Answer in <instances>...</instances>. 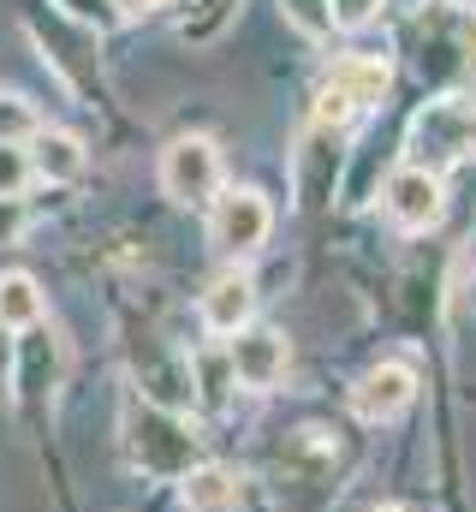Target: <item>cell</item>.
I'll return each instance as SVG.
<instances>
[{
  "mask_svg": "<svg viewBox=\"0 0 476 512\" xmlns=\"http://www.w3.org/2000/svg\"><path fill=\"white\" fill-rule=\"evenodd\" d=\"M131 453L143 471H161V477H185L191 471V453L197 441L179 429V417H167L161 405H137L131 411Z\"/></svg>",
  "mask_w": 476,
  "mask_h": 512,
  "instance_id": "cell-1",
  "label": "cell"
},
{
  "mask_svg": "<svg viewBox=\"0 0 476 512\" xmlns=\"http://www.w3.org/2000/svg\"><path fill=\"white\" fill-rule=\"evenodd\" d=\"M161 191L173 203H209L221 191V149L209 137H179L161 155Z\"/></svg>",
  "mask_w": 476,
  "mask_h": 512,
  "instance_id": "cell-2",
  "label": "cell"
},
{
  "mask_svg": "<svg viewBox=\"0 0 476 512\" xmlns=\"http://www.w3.org/2000/svg\"><path fill=\"white\" fill-rule=\"evenodd\" d=\"M381 209L405 227V233H423L441 221V173L435 167H399L381 191Z\"/></svg>",
  "mask_w": 476,
  "mask_h": 512,
  "instance_id": "cell-3",
  "label": "cell"
},
{
  "mask_svg": "<svg viewBox=\"0 0 476 512\" xmlns=\"http://www.w3.org/2000/svg\"><path fill=\"white\" fill-rule=\"evenodd\" d=\"M268 227H274V209H268L262 191H233V197H221V203H215V221H209L215 245L233 251V256L256 251V245L268 239Z\"/></svg>",
  "mask_w": 476,
  "mask_h": 512,
  "instance_id": "cell-4",
  "label": "cell"
},
{
  "mask_svg": "<svg viewBox=\"0 0 476 512\" xmlns=\"http://www.w3.org/2000/svg\"><path fill=\"white\" fill-rule=\"evenodd\" d=\"M476 137V114L465 102H435L423 120H417V155L423 161H411V167H429V155L435 161H453V155H465Z\"/></svg>",
  "mask_w": 476,
  "mask_h": 512,
  "instance_id": "cell-5",
  "label": "cell"
},
{
  "mask_svg": "<svg viewBox=\"0 0 476 512\" xmlns=\"http://www.w3.org/2000/svg\"><path fill=\"white\" fill-rule=\"evenodd\" d=\"M227 358H233V376L244 387H274L286 376V340L274 334V328H238L233 346H227Z\"/></svg>",
  "mask_w": 476,
  "mask_h": 512,
  "instance_id": "cell-6",
  "label": "cell"
},
{
  "mask_svg": "<svg viewBox=\"0 0 476 512\" xmlns=\"http://www.w3.org/2000/svg\"><path fill=\"white\" fill-rule=\"evenodd\" d=\"M411 399H417V376H411V364H375V370L357 382V393H352L357 417H369V423L399 417Z\"/></svg>",
  "mask_w": 476,
  "mask_h": 512,
  "instance_id": "cell-7",
  "label": "cell"
},
{
  "mask_svg": "<svg viewBox=\"0 0 476 512\" xmlns=\"http://www.w3.org/2000/svg\"><path fill=\"white\" fill-rule=\"evenodd\" d=\"M179 501H185V512H238L244 507V477L227 465H191L179 477Z\"/></svg>",
  "mask_w": 476,
  "mask_h": 512,
  "instance_id": "cell-8",
  "label": "cell"
},
{
  "mask_svg": "<svg viewBox=\"0 0 476 512\" xmlns=\"http://www.w3.org/2000/svg\"><path fill=\"white\" fill-rule=\"evenodd\" d=\"M387 84H393V66H387L381 54H352V60H340V66L328 72V90L346 96L352 114L357 108H375V102L387 96Z\"/></svg>",
  "mask_w": 476,
  "mask_h": 512,
  "instance_id": "cell-9",
  "label": "cell"
},
{
  "mask_svg": "<svg viewBox=\"0 0 476 512\" xmlns=\"http://www.w3.org/2000/svg\"><path fill=\"white\" fill-rule=\"evenodd\" d=\"M250 316H256V286H250L244 274H221V280L203 292V322H209L215 334L250 328Z\"/></svg>",
  "mask_w": 476,
  "mask_h": 512,
  "instance_id": "cell-10",
  "label": "cell"
},
{
  "mask_svg": "<svg viewBox=\"0 0 476 512\" xmlns=\"http://www.w3.org/2000/svg\"><path fill=\"white\" fill-rule=\"evenodd\" d=\"M30 167H36V179H48V185H72V179L84 173V143H78L72 131H36V137H30Z\"/></svg>",
  "mask_w": 476,
  "mask_h": 512,
  "instance_id": "cell-11",
  "label": "cell"
},
{
  "mask_svg": "<svg viewBox=\"0 0 476 512\" xmlns=\"http://www.w3.org/2000/svg\"><path fill=\"white\" fill-rule=\"evenodd\" d=\"M42 322V292H36V280L30 274H6L0 280V328L12 334V328H36Z\"/></svg>",
  "mask_w": 476,
  "mask_h": 512,
  "instance_id": "cell-12",
  "label": "cell"
},
{
  "mask_svg": "<svg viewBox=\"0 0 476 512\" xmlns=\"http://www.w3.org/2000/svg\"><path fill=\"white\" fill-rule=\"evenodd\" d=\"M30 179H36L30 149H24V143H0V197H18Z\"/></svg>",
  "mask_w": 476,
  "mask_h": 512,
  "instance_id": "cell-13",
  "label": "cell"
},
{
  "mask_svg": "<svg viewBox=\"0 0 476 512\" xmlns=\"http://www.w3.org/2000/svg\"><path fill=\"white\" fill-rule=\"evenodd\" d=\"M36 114H30V102L24 96H0V143H30L36 137Z\"/></svg>",
  "mask_w": 476,
  "mask_h": 512,
  "instance_id": "cell-14",
  "label": "cell"
},
{
  "mask_svg": "<svg viewBox=\"0 0 476 512\" xmlns=\"http://www.w3.org/2000/svg\"><path fill=\"white\" fill-rule=\"evenodd\" d=\"M197 382H203V405H221V399H227V382H238L233 358H227V352H221V358H197Z\"/></svg>",
  "mask_w": 476,
  "mask_h": 512,
  "instance_id": "cell-15",
  "label": "cell"
},
{
  "mask_svg": "<svg viewBox=\"0 0 476 512\" xmlns=\"http://www.w3.org/2000/svg\"><path fill=\"white\" fill-rule=\"evenodd\" d=\"M375 12H381V0H328V18H334L340 30H363Z\"/></svg>",
  "mask_w": 476,
  "mask_h": 512,
  "instance_id": "cell-16",
  "label": "cell"
},
{
  "mask_svg": "<svg viewBox=\"0 0 476 512\" xmlns=\"http://www.w3.org/2000/svg\"><path fill=\"white\" fill-rule=\"evenodd\" d=\"M286 12H292V24L298 30H310V36H322L334 18H328V0H286Z\"/></svg>",
  "mask_w": 476,
  "mask_h": 512,
  "instance_id": "cell-17",
  "label": "cell"
},
{
  "mask_svg": "<svg viewBox=\"0 0 476 512\" xmlns=\"http://www.w3.org/2000/svg\"><path fill=\"white\" fill-rule=\"evenodd\" d=\"M114 12H125V18H143V12H155V6H167V0H108Z\"/></svg>",
  "mask_w": 476,
  "mask_h": 512,
  "instance_id": "cell-18",
  "label": "cell"
},
{
  "mask_svg": "<svg viewBox=\"0 0 476 512\" xmlns=\"http://www.w3.org/2000/svg\"><path fill=\"white\" fill-rule=\"evenodd\" d=\"M6 376H12V340H6V328H0V387H6Z\"/></svg>",
  "mask_w": 476,
  "mask_h": 512,
  "instance_id": "cell-19",
  "label": "cell"
},
{
  "mask_svg": "<svg viewBox=\"0 0 476 512\" xmlns=\"http://www.w3.org/2000/svg\"><path fill=\"white\" fill-rule=\"evenodd\" d=\"M191 6H209V12H227L233 0H191Z\"/></svg>",
  "mask_w": 476,
  "mask_h": 512,
  "instance_id": "cell-20",
  "label": "cell"
},
{
  "mask_svg": "<svg viewBox=\"0 0 476 512\" xmlns=\"http://www.w3.org/2000/svg\"><path fill=\"white\" fill-rule=\"evenodd\" d=\"M447 6H476V0H447Z\"/></svg>",
  "mask_w": 476,
  "mask_h": 512,
  "instance_id": "cell-21",
  "label": "cell"
},
{
  "mask_svg": "<svg viewBox=\"0 0 476 512\" xmlns=\"http://www.w3.org/2000/svg\"><path fill=\"white\" fill-rule=\"evenodd\" d=\"M471 304H476V286H471Z\"/></svg>",
  "mask_w": 476,
  "mask_h": 512,
  "instance_id": "cell-22",
  "label": "cell"
},
{
  "mask_svg": "<svg viewBox=\"0 0 476 512\" xmlns=\"http://www.w3.org/2000/svg\"><path fill=\"white\" fill-rule=\"evenodd\" d=\"M381 512H393V507H381Z\"/></svg>",
  "mask_w": 476,
  "mask_h": 512,
  "instance_id": "cell-23",
  "label": "cell"
}]
</instances>
